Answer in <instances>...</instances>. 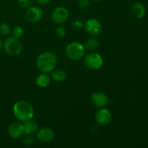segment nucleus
Masks as SVG:
<instances>
[{"label": "nucleus", "instance_id": "1", "mask_svg": "<svg viewBox=\"0 0 148 148\" xmlns=\"http://www.w3.org/2000/svg\"><path fill=\"white\" fill-rule=\"evenodd\" d=\"M57 64V56L53 52L44 51L39 54L36 59V66L40 72L49 73L55 69Z\"/></svg>", "mask_w": 148, "mask_h": 148}, {"label": "nucleus", "instance_id": "2", "mask_svg": "<svg viewBox=\"0 0 148 148\" xmlns=\"http://www.w3.org/2000/svg\"><path fill=\"white\" fill-rule=\"evenodd\" d=\"M13 113L16 119L20 121L32 119L34 116V109L31 104L25 101H19L13 106Z\"/></svg>", "mask_w": 148, "mask_h": 148}, {"label": "nucleus", "instance_id": "3", "mask_svg": "<svg viewBox=\"0 0 148 148\" xmlns=\"http://www.w3.org/2000/svg\"><path fill=\"white\" fill-rule=\"evenodd\" d=\"M65 53L69 59L78 61L85 56V49L83 45L79 42H72L66 46Z\"/></svg>", "mask_w": 148, "mask_h": 148}, {"label": "nucleus", "instance_id": "4", "mask_svg": "<svg viewBox=\"0 0 148 148\" xmlns=\"http://www.w3.org/2000/svg\"><path fill=\"white\" fill-rule=\"evenodd\" d=\"M22 44L18 38L15 37H9L3 43L4 51L10 56H17L22 51Z\"/></svg>", "mask_w": 148, "mask_h": 148}, {"label": "nucleus", "instance_id": "5", "mask_svg": "<svg viewBox=\"0 0 148 148\" xmlns=\"http://www.w3.org/2000/svg\"><path fill=\"white\" fill-rule=\"evenodd\" d=\"M85 64L88 69L92 70L100 69L103 65V59L101 54L95 52H91L85 57Z\"/></svg>", "mask_w": 148, "mask_h": 148}, {"label": "nucleus", "instance_id": "6", "mask_svg": "<svg viewBox=\"0 0 148 148\" xmlns=\"http://www.w3.org/2000/svg\"><path fill=\"white\" fill-rule=\"evenodd\" d=\"M43 17V11L37 6H32L27 7L25 12V17L29 23H36L40 21Z\"/></svg>", "mask_w": 148, "mask_h": 148}, {"label": "nucleus", "instance_id": "7", "mask_svg": "<svg viewBox=\"0 0 148 148\" xmlns=\"http://www.w3.org/2000/svg\"><path fill=\"white\" fill-rule=\"evenodd\" d=\"M84 27L87 33L92 36H98L101 33L103 28L101 21L95 18H91L87 20Z\"/></svg>", "mask_w": 148, "mask_h": 148}, {"label": "nucleus", "instance_id": "8", "mask_svg": "<svg viewBox=\"0 0 148 148\" xmlns=\"http://www.w3.org/2000/svg\"><path fill=\"white\" fill-rule=\"evenodd\" d=\"M69 17V11L64 7H58L53 10L51 19L56 24H62L67 20Z\"/></svg>", "mask_w": 148, "mask_h": 148}, {"label": "nucleus", "instance_id": "9", "mask_svg": "<svg viewBox=\"0 0 148 148\" xmlns=\"http://www.w3.org/2000/svg\"><path fill=\"white\" fill-rule=\"evenodd\" d=\"M95 119L101 126H106L111 122L112 119V114L107 108H101L95 114Z\"/></svg>", "mask_w": 148, "mask_h": 148}, {"label": "nucleus", "instance_id": "10", "mask_svg": "<svg viewBox=\"0 0 148 148\" xmlns=\"http://www.w3.org/2000/svg\"><path fill=\"white\" fill-rule=\"evenodd\" d=\"M54 132L49 127H43L38 131L36 138L41 143H48L54 138Z\"/></svg>", "mask_w": 148, "mask_h": 148}, {"label": "nucleus", "instance_id": "11", "mask_svg": "<svg viewBox=\"0 0 148 148\" xmlns=\"http://www.w3.org/2000/svg\"><path fill=\"white\" fill-rule=\"evenodd\" d=\"M91 101L98 108H104L108 103V98L102 92H95L91 95Z\"/></svg>", "mask_w": 148, "mask_h": 148}, {"label": "nucleus", "instance_id": "12", "mask_svg": "<svg viewBox=\"0 0 148 148\" xmlns=\"http://www.w3.org/2000/svg\"><path fill=\"white\" fill-rule=\"evenodd\" d=\"M8 134L12 138L17 139L24 134L23 124L18 122H13L10 124L8 127Z\"/></svg>", "mask_w": 148, "mask_h": 148}, {"label": "nucleus", "instance_id": "13", "mask_svg": "<svg viewBox=\"0 0 148 148\" xmlns=\"http://www.w3.org/2000/svg\"><path fill=\"white\" fill-rule=\"evenodd\" d=\"M132 12L133 15L137 18H143L146 13L145 6L140 1L135 2L132 7Z\"/></svg>", "mask_w": 148, "mask_h": 148}, {"label": "nucleus", "instance_id": "14", "mask_svg": "<svg viewBox=\"0 0 148 148\" xmlns=\"http://www.w3.org/2000/svg\"><path fill=\"white\" fill-rule=\"evenodd\" d=\"M51 72V78L56 82H63L66 79V77H67L66 71L63 69H61V68L53 69Z\"/></svg>", "mask_w": 148, "mask_h": 148}, {"label": "nucleus", "instance_id": "15", "mask_svg": "<svg viewBox=\"0 0 148 148\" xmlns=\"http://www.w3.org/2000/svg\"><path fill=\"white\" fill-rule=\"evenodd\" d=\"M23 130L25 134H32L38 129V124L36 121H31V119L23 122Z\"/></svg>", "mask_w": 148, "mask_h": 148}, {"label": "nucleus", "instance_id": "16", "mask_svg": "<svg viewBox=\"0 0 148 148\" xmlns=\"http://www.w3.org/2000/svg\"><path fill=\"white\" fill-rule=\"evenodd\" d=\"M36 83L39 88H47L51 83V77L47 73H42L37 77Z\"/></svg>", "mask_w": 148, "mask_h": 148}, {"label": "nucleus", "instance_id": "17", "mask_svg": "<svg viewBox=\"0 0 148 148\" xmlns=\"http://www.w3.org/2000/svg\"><path fill=\"white\" fill-rule=\"evenodd\" d=\"M98 45H99V42L97 39L90 38L85 42L83 46L85 49L92 51H95L98 47Z\"/></svg>", "mask_w": 148, "mask_h": 148}, {"label": "nucleus", "instance_id": "18", "mask_svg": "<svg viewBox=\"0 0 148 148\" xmlns=\"http://www.w3.org/2000/svg\"><path fill=\"white\" fill-rule=\"evenodd\" d=\"M12 29L10 25L7 23H1L0 24V34L2 36H8L11 33Z\"/></svg>", "mask_w": 148, "mask_h": 148}, {"label": "nucleus", "instance_id": "19", "mask_svg": "<svg viewBox=\"0 0 148 148\" xmlns=\"http://www.w3.org/2000/svg\"><path fill=\"white\" fill-rule=\"evenodd\" d=\"M13 36L17 38H20L24 34V30H23V27L20 25H17L13 28L12 31Z\"/></svg>", "mask_w": 148, "mask_h": 148}, {"label": "nucleus", "instance_id": "20", "mask_svg": "<svg viewBox=\"0 0 148 148\" xmlns=\"http://www.w3.org/2000/svg\"><path fill=\"white\" fill-rule=\"evenodd\" d=\"M33 0H17V4L22 8H27L33 4Z\"/></svg>", "mask_w": 148, "mask_h": 148}, {"label": "nucleus", "instance_id": "21", "mask_svg": "<svg viewBox=\"0 0 148 148\" xmlns=\"http://www.w3.org/2000/svg\"><path fill=\"white\" fill-rule=\"evenodd\" d=\"M23 143L25 145H30L34 142V139L32 137L31 134H25L24 137L23 138Z\"/></svg>", "mask_w": 148, "mask_h": 148}, {"label": "nucleus", "instance_id": "22", "mask_svg": "<svg viewBox=\"0 0 148 148\" xmlns=\"http://www.w3.org/2000/svg\"><path fill=\"white\" fill-rule=\"evenodd\" d=\"M90 0H77V5L81 9H86L89 7Z\"/></svg>", "mask_w": 148, "mask_h": 148}, {"label": "nucleus", "instance_id": "23", "mask_svg": "<svg viewBox=\"0 0 148 148\" xmlns=\"http://www.w3.org/2000/svg\"><path fill=\"white\" fill-rule=\"evenodd\" d=\"M56 34L58 35V36L62 38L64 37V36L66 35V29H65L64 27H62V26H59V27H58L57 28H56Z\"/></svg>", "mask_w": 148, "mask_h": 148}, {"label": "nucleus", "instance_id": "24", "mask_svg": "<svg viewBox=\"0 0 148 148\" xmlns=\"http://www.w3.org/2000/svg\"><path fill=\"white\" fill-rule=\"evenodd\" d=\"M72 26H73V27H75V28L79 29L82 28V27H84V24L81 20H75V21L72 23Z\"/></svg>", "mask_w": 148, "mask_h": 148}, {"label": "nucleus", "instance_id": "25", "mask_svg": "<svg viewBox=\"0 0 148 148\" xmlns=\"http://www.w3.org/2000/svg\"><path fill=\"white\" fill-rule=\"evenodd\" d=\"M51 0H36L37 2H38L39 4H49Z\"/></svg>", "mask_w": 148, "mask_h": 148}, {"label": "nucleus", "instance_id": "26", "mask_svg": "<svg viewBox=\"0 0 148 148\" xmlns=\"http://www.w3.org/2000/svg\"><path fill=\"white\" fill-rule=\"evenodd\" d=\"M2 48H3V43L2 41H1V38H0V51H1V50L2 49Z\"/></svg>", "mask_w": 148, "mask_h": 148}, {"label": "nucleus", "instance_id": "27", "mask_svg": "<svg viewBox=\"0 0 148 148\" xmlns=\"http://www.w3.org/2000/svg\"><path fill=\"white\" fill-rule=\"evenodd\" d=\"M90 1H101V0H90Z\"/></svg>", "mask_w": 148, "mask_h": 148}]
</instances>
